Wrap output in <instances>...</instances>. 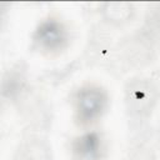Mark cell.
I'll list each match as a JSON object with an SVG mask.
<instances>
[{"mask_svg":"<svg viewBox=\"0 0 160 160\" xmlns=\"http://www.w3.org/2000/svg\"><path fill=\"white\" fill-rule=\"evenodd\" d=\"M32 41L38 50L48 55H55L65 50L70 42L68 26L59 18L49 16L41 20L34 30Z\"/></svg>","mask_w":160,"mask_h":160,"instance_id":"7a4b0ae2","label":"cell"},{"mask_svg":"<svg viewBox=\"0 0 160 160\" xmlns=\"http://www.w3.org/2000/svg\"><path fill=\"white\" fill-rule=\"evenodd\" d=\"M154 100V89L151 84L146 81H138L130 86L129 90V101L130 106L138 111L145 110L150 106Z\"/></svg>","mask_w":160,"mask_h":160,"instance_id":"277c9868","label":"cell"},{"mask_svg":"<svg viewBox=\"0 0 160 160\" xmlns=\"http://www.w3.org/2000/svg\"><path fill=\"white\" fill-rule=\"evenodd\" d=\"M109 106V95L104 88L96 84L80 86L72 96L74 120L81 128L98 122Z\"/></svg>","mask_w":160,"mask_h":160,"instance_id":"6da1fadb","label":"cell"},{"mask_svg":"<svg viewBox=\"0 0 160 160\" xmlns=\"http://www.w3.org/2000/svg\"><path fill=\"white\" fill-rule=\"evenodd\" d=\"M105 15L109 20L115 22H122L128 21L131 18L132 10L131 4L129 2H110L106 4V8L104 9Z\"/></svg>","mask_w":160,"mask_h":160,"instance_id":"5b68a950","label":"cell"},{"mask_svg":"<svg viewBox=\"0 0 160 160\" xmlns=\"http://www.w3.org/2000/svg\"><path fill=\"white\" fill-rule=\"evenodd\" d=\"M106 146L101 134L86 131L76 136L71 142V156L74 160H102Z\"/></svg>","mask_w":160,"mask_h":160,"instance_id":"3957f363","label":"cell"},{"mask_svg":"<svg viewBox=\"0 0 160 160\" xmlns=\"http://www.w3.org/2000/svg\"><path fill=\"white\" fill-rule=\"evenodd\" d=\"M5 6H6V4H2V2H0V25H1V22H2L4 15H5V12H6V9H5Z\"/></svg>","mask_w":160,"mask_h":160,"instance_id":"52a82bcc","label":"cell"},{"mask_svg":"<svg viewBox=\"0 0 160 160\" xmlns=\"http://www.w3.org/2000/svg\"><path fill=\"white\" fill-rule=\"evenodd\" d=\"M21 82H22V78L19 72L10 74L9 78L2 84V92L6 94L8 96H11L12 94L18 92L21 89Z\"/></svg>","mask_w":160,"mask_h":160,"instance_id":"8992f818","label":"cell"}]
</instances>
